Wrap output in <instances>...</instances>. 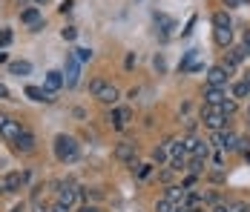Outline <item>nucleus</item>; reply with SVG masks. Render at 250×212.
<instances>
[{
  "label": "nucleus",
  "instance_id": "28",
  "mask_svg": "<svg viewBox=\"0 0 250 212\" xmlns=\"http://www.w3.org/2000/svg\"><path fill=\"white\" fill-rule=\"evenodd\" d=\"M104 86H106V80H104V77H95V80H89V92H92V97H95V95L104 89Z\"/></svg>",
  "mask_w": 250,
  "mask_h": 212
},
{
  "label": "nucleus",
  "instance_id": "18",
  "mask_svg": "<svg viewBox=\"0 0 250 212\" xmlns=\"http://www.w3.org/2000/svg\"><path fill=\"white\" fill-rule=\"evenodd\" d=\"M150 158H152V166H164L167 161H170V152H167V146L161 143V146H155V149H152Z\"/></svg>",
  "mask_w": 250,
  "mask_h": 212
},
{
  "label": "nucleus",
  "instance_id": "41",
  "mask_svg": "<svg viewBox=\"0 0 250 212\" xmlns=\"http://www.w3.org/2000/svg\"><path fill=\"white\" fill-rule=\"evenodd\" d=\"M210 212H230V210H227V204H219V207H213Z\"/></svg>",
  "mask_w": 250,
  "mask_h": 212
},
{
  "label": "nucleus",
  "instance_id": "21",
  "mask_svg": "<svg viewBox=\"0 0 250 212\" xmlns=\"http://www.w3.org/2000/svg\"><path fill=\"white\" fill-rule=\"evenodd\" d=\"M213 29H233V20L227 12H216L213 15Z\"/></svg>",
  "mask_w": 250,
  "mask_h": 212
},
{
  "label": "nucleus",
  "instance_id": "14",
  "mask_svg": "<svg viewBox=\"0 0 250 212\" xmlns=\"http://www.w3.org/2000/svg\"><path fill=\"white\" fill-rule=\"evenodd\" d=\"M164 198H167L170 204H175V207H178V204H187V189L178 187V184H170L167 192H164Z\"/></svg>",
  "mask_w": 250,
  "mask_h": 212
},
{
  "label": "nucleus",
  "instance_id": "27",
  "mask_svg": "<svg viewBox=\"0 0 250 212\" xmlns=\"http://www.w3.org/2000/svg\"><path fill=\"white\" fill-rule=\"evenodd\" d=\"M227 210L230 212H250V204H245V201H227Z\"/></svg>",
  "mask_w": 250,
  "mask_h": 212
},
{
  "label": "nucleus",
  "instance_id": "30",
  "mask_svg": "<svg viewBox=\"0 0 250 212\" xmlns=\"http://www.w3.org/2000/svg\"><path fill=\"white\" fill-rule=\"evenodd\" d=\"M61 38H63V40H75V38H78V29H75V26H66V29L61 32Z\"/></svg>",
  "mask_w": 250,
  "mask_h": 212
},
{
  "label": "nucleus",
  "instance_id": "6",
  "mask_svg": "<svg viewBox=\"0 0 250 212\" xmlns=\"http://www.w3.org/2000/svg\"><path fill=\"white\" fill-rule=\"evenodd\" d=\"M26 184V175L23 172H6L3 175V181H0V189L3 192H9V195H15V192H21Z\"/></svg>",
  "mask_w": 250,
  "mask_h": 212
},
{
  "label": "nucleus",
  "instance_id": "36",
  "mask_svg": "<svg viewBox=\"0 0 250 212\" xmlns=\"http://www.w3.org/2000/svg\"><path fill=\"white\" fill-rule=\"evenodd\" d=\"M158 178H161L164 184H170V178H173V172H170V169H161V172H158Z\"/></svg>",
  "mask_w": 250,
  "mask_h": 212
},
{
  "label": "nucleus",
  "instance_id": "17",
  "mask_svg": "<svg viewBox=\"0 0 250 212\" xmlns=\"http://www.w3.org/2000/svg\"><path fill=\"white\" fill-rule=\"evenodd\" d=\"M95 97H98L101 103H106V106H109V103H115V100H118V89H115L112 83H106V86H104L98 95H95Z\"/></svg>",
  "mask_w": 250,
  "mask_h": 212
},
{
  "label": "nucleus",
  "instance_id": "25",
  "mask_svg": "<svg viewBox=\"0 0 250 212\" xmlns=\"http://www.w3.org/2000/svg\"><path fill=\"white\" fill-rule=\"evenodd\" d=\"M248 95H250V83H248V80L233 83V97H248Z\"/></svg>",
  "mask_w": 250,
  "mask_h": 212
},
{
  "label": "nucleus",
  "instance_id": "48",
  "mask_svg": "<svg viewBox=\"0 0 250 212\" xmlns=\"http://www.w3.org/2000/svg\"><path fill=\"white\" fill-rule=\"evenodd\" d=\"M35 3H38V6H41V3H46V0H35Z\"/></svg>",
  "mask_w": 250,
  "mask_h": 212
},
{
  "label": "nucleus",
  "instance_id": "32",
  "mask_svg": "<svg viewBox=\"0 0 250 212\" xmlns=\"http://www.w3.org/2000/svg\"><path fill=\"white\" fill-rule=\"evenodd\" d=\"M150 169H152V164H138L135 175H138V178H147V175H150Z\"/></svg>",
  "mask_w": 250,
  "mask_h": 212
},
{
  "label": "nucleus",
  "instance_id": "8",
  "mask_svg": "<svg viewBox=\"0 0 250 212\" xmlns=\"http://www.w3.org/2000/svg\"><path fill=\"white\" fill-rule=\"evenodd\" d=\"M23 129H26V126L21 123V120H15V118H6V123L0 126V135H3V138H6L9 143H15L18 138H21V132H23Z\"/></svg>",
  "mask_w": 250,
  "mask_h": 212
},
{
  "label": "nucleus",
  "instance_id": "49",
  "mask_svg": "<svg viewBox=\"0 0 250 212\" xmlns=\"http://www.w3.org/2000/svg\"><path fill=\"white\" fill-rule=\"evenodd\" d=\"M245 49H248V58H250V46H245Z\"/></svg>",
  "mask_w": 250,
  "mask_h": 212
},
{
  "label": "nucleus",
  "instance_id": "9",
  "mask_svg": "<svg viewBox=\"0 0 250 212\" xmlns=\"http://www.w3.org/2000/svg\"><path fill=\"white\" fill-rule=\"evenodd\" d=\"M227 80H230V72L219 63V66H210V72H207V86H222L225 89Z\"/></svg>",
  "mask_w": 250,
  "mask_h": 212
},
{
  "label": "nucleus",
  "instance_id": "2",
  "mask_svg": "<svg viewBox=\"0 0 250 212\" xmlns=\"http://www.w3.org/2000/svg\"><path fill=\"white\" fill-rule=\"evenodd\" d=\"M201 123H204L210 132H222V129H227V115L219 106H204V109H201Z\"/></svg>",
  "mask_w": 250,
  "mask_h": 212
},
{
  "label": "nucleus",
  "instance_id": "44",
  "mask_svg": "<svg viewBox=\"0 0 250 212\" xmlns=\"http://www.w3.org/2000/svg\"><path fill=\"white\" fill-rule=\"evenodd\" d=\"M245 46H250V29H245Z\"/></svg>",
  "mask_w": 250,
  "mask_h": 212
},
{
  "label": "nucleus",
  "instance_id": "13",
  "mask_svg": "<svg viewBox=\"0 0 250 212\" xmlns=\"http://www.w3.org/2000/svg\"><path fill=\"white\" fill-rule=\"evenodd\" d=\"M227 95L222 86H207L204 89V106H222V100H225Z\"/></svg>",
  "mask_w": 250,
  "mask_h": 212
},
{
  "label": "nucleus",
  "instance_id": "5",
  "mask_svg": "<svg viewBox=\"0 0 250 212\" xmlns=\"http://www.w3.org/2000/svg\"><path fill=\"white\" fill-rule=\"evenodd\" d=\"M115 158H118V161H124V164H129L132 169H135V166H138V161H135V158H138V146H135L132 141L118 143V146H115Z\"/></svg>",
  "mask_w": 250,
  "mask_h": 212
},
{
  "label": "nucleus",
  "instance_id": "42",
  "mask_svg": "<svg viewBox=\"0 0 250 212\" xmlns=\"http://www.w3.org/2000/svg\"><path fill=\"white\" fill-rule=\"evenodd\" d=\"M173 212H190V207H187V204H178V207H175Z\"/></svg>",
  "mask_w": 250,
  "mask_h": 212
},
{
  "label": "nucleus",
  "instance_id": "7",
  "mask_svg": "<svg viewBox=\"0 0 250 212\" xmlns=\"http://www.w3.org/2000/svg\"><path fill=\"white\" fill-rule=\"evenodd\" d=\"M75 198H81V189L75 187V181H61L58 184V201L61 204H75Z\"/></svg>",
  "mask_w": 250,
  "mask_h": 212
},
{
  "label": "nucleus",
  "instance_id": "24",
  "mask_svg": "<svg viewBox=\"0 0 250 212\" xmlns=\"http://www.w3.org/2000/svg\"><path fill=\"white\" fill-rule=\"evenodd\" d=\"M219 109H222V112H225L227 118H230V115H236V109H239V103H236V97H225Z\"/></svg>",
  "mask_w": 250,
  "mask_h": 212
},
{
  "label": "nucleus",
  "instance_id": "29",
  "mask_svg": "<svg viewBox=\"0 0 250 212\" xmlns=\"http://www.w3.org/2000/svg\"><path fill=\"white\" fill-rule=\"evenodd\" d=\"M175 204H170L167 198H161V201H155V212H173Z\"/></svg>",
  "mask_w": 250,
  "mask_h": 212
},
{
  "label": "nucleus",
  "instance_id": "40",
  "mask_svg": "<svg viewBox=\"0 0 250 212\" xmlns=\"http://www.w3.org/2000/svg\"><path fill=\"white\" fill-rule=\"evenodd\" d=\"M78 212H101V210L95 207V204H83V207H81Z\"/></svg>",
  "mask_w": 250,
  "mask_h": 212
},
{
  "label": "nucleus",
  "instance_id": "4",
  "mask_svg": "<svg viewBox=\"0 0 250 212\" xmlns=\"http://www.w3.org/2000/svg\"><path fill=\"white\" fill-rule=\"evenodd\" d=\"M129 120H132V109H129V106H115L112 112H106V123H109L112 129H124Z\"/></svg>",
  "mask_w": 250,
  "mask_h": 212
},
{
  "label": "nucleus",
  "instance_id": "51",
  "mask_svg": "<svg viewBox=\"0 0 250 212\" xmlns=\"http://www.w3.org/2000/svg\"><path fill=\"white\" fill-rule=\"evenodd\" d=\"M248 143H250V141H248Z\"/></svg>",
  "mask_w": 250,
  "mask_h": 212
},
{
  "label": "nucleus",
  "instance_id": "47",
  "mask_svg": "<svg viewBox=\"0 0 250 212\" xmlns=\"http://www.w3.org/2000/svg\"><path fill=\"white\" fill-rule=\"evenodd\" d=\"M6 118H9V115H0V126H3V123H6Z\"/></svg>",
  "mask_w": 250,
  "mask_h": 212
},
{
  "label": "nucleus",
  "instance_id": "39",
  "mask_svg": "<svg viewBox=\"0 0 250 212\" xmlns=\"http://www.w3.org/2000/svg\"><path fill=\"white\" fill-rule=\"evenodd\" d=\"M227 6H233V9H236V6H248L250 0H225Z\"/></svg>",
  "mask_w": 250,
  "mask_h": 212
},
{
  "label": "nucleus",
  "instance_id": "34",
  "mask_svg": "<svg viewBox=\"0 0 250 212\" xmlns=\"http://www.w3.org/2000/svg\"><path fill=\"white\" fill-rule=\"evenodd\" d=\"M49 212H72V207H69V204H61V201H55Z\"/></svg>",
  "mask_w": 250,
  "mask_h": 212
},
{
  "label": "nucleus",
  "instance_id": "22",
  "mask_svg": "<svg viewBox=\"0 0 250 212\" xmlns=\"http://www.w3.org/2000/svg\"><path fill=\"white\" fill-rule=\"evenodd\" d=\"M9 72H12V75H29V72H32V63H29V60H12V63H9Z\"/></svg>",
  "mask_w": 250,
  "mask_h": 212
},
{
  "label": "nucleus",
  "instance_id": "3",
  "mask_svg": "<svg viewBox=\"0 0 250 212\" xmlns=\"http://www.w3.org/2000/svg\"><path fill=\"white\" fill-rule=\"evenodd\" d=\"M213 143L216 146H222V152H239L242 149V141L233 135V132H227V129H222V132H213Z\"/></svg>",
  "mask_w": 250,
  "mask_h": 212
},
{
  "label": "nucleus",
  "instance_id": "50",
  "mask_svg": "<svg viewBox=\"0 0 250 212\" xmlns=\"http://www.w3.org/2000/svg\"><path fill=\"white\" fill-rule=\"evenodd\" d=\"M248 118H250V109H248Z\"/></svg>",
  "mask_w": 250,
  "mask_h": 212
},
{
  "label": "nucleus",
  "instance_id": "1",
  "mask_svg": "<svg viewBox=\"0 0 250 212\" xmlns=\"http://www.w3.org/2000/svg\"><path fill=\"white\" fill-rule=\"evenodd\" d=\"M52 149H55V158L61 161V164H72L78 161V155H81V146L72 135H58L55 143H52Z\"/></svg>",
  "mask_w": 250,
  "mask_h": 212
},
{
  "label": "nucleus",
  "instance_id": "19",
  "mask_svg": "<svg viewBox=\"0 0 250 212\" xmlns=\"http://www.w3.org/2000/svg\"><path fill=\"white\" fill-rule=\"evenodd\" d=\"M164 146H167L170 158H184V155H187V146H184V141H167Z\"/></svg>",
  "mask_w": 250,
  "mask_h": 212
},
{
  "label": "nucleus",
  "instance_id": "23",
  "mask_svg": "<svg viewBox=\"0 0 250 212\" xmlns=\"http://www.w3.org/2000/svg\"><path fill=\"white\" fill-rule=\"evenodd\" d=\"M29 207H32V212H49L52 210L46 201H41V192H35V195H32V204H29Z\"/></svg>",
  "mask_w": 250,
  "mask_h": 212
},
{
  "label": "nucleus",
  "instance_id": "45",
  "mask_svg": "<svg viewBox=\"0 0 250 212\" xmlns=\"http://www.w3.org/2000/svg\"><path fill=\"white\" fill-rule=\"evenodd\" d=\"M12 212H26V207L21 204V207H12Z\"/></svg>",
  "mask_w": 250,
  "mask_h": 212
},
{
  "label": "nucleus",
  "instance_id": "35",
  "mask_svg": "<svg viewBox=\"0 0 250 212\" xmlns=\"http://www.w3.org/2000/svg\"><path fill=\"white\" fill-rule=\"evenodd\" d=\"M75 58L78 60H92V52L89 49H75Z\"/></svg>",
  "mask_w": 250,
  "mask_h": 212
},
{
  "label": "nucleus",
  "instance_id": "38",
  "mask_svg": "<svg viewBox=\"0 0 250 212\" xmlns=\"http://www.w3.org/2000/svg\"><path fill=\"white\" fill-rule=\"evenodd\" d=\"M124 66H126V69H132V66H135V55H132V52H129V55H126Z\"/></svg>",
  "mask_w": 250,
  "mask_h": 212
},
{
  "label": "nucleus",
  "instance_id": "43",
  "mask_svg": "<svg viewBox=\"0 0 250 212\" xmlns=\"http://www.w3.org/2000/svg\"><path fill=\"white\" fill-rule=\"evenodd\" d=\"M0 97H9V89H6L3 83H0Z\"/></svg>",
  "mask_w": 250,
  "mask_h": 212
},
{
  "label": "nucleus",
  "instance_id": "31",
  "mask_svg": "<svg viewBox=\"0 0 250 212\" xmlns=\"http://www.w3.org/2000/svg\"><path fill=\"white\" fill-rule=\"evenodd\" d=\"M187 169H190L193 175H199V172H204V161H201V158H193V164L187 166Z\"/></svg>",
  "mask_w": 250,
  "mask_h": 212
},
{
  "label": "nucleus",
  "instance_id": "37",
  "mask_svg": "<svg viewBox=\"0 0 250 212\" xmlns=\"http://www.w3.org/2000/svg\"><path fill=\"white\" fill-rule=\"evenodd\" d=\"M210 181H216V184H222V181H225V172H210Z\"/></svg>",
  "mask_w": 250,
  "mask_h": 212
},
{
  "label": "nucleus",
  "instance_id": "33",
  "mask_svg": "<svg viewBox=\"0 0 250 212\" xmlns=\"http://www.w3.org/2000/svg\"><path fill=\"white\" fill-rule=\"evenodd\" d=\"M9 43H12V32H9V29H3V32H0V49L9 46Z\"/></svg>",
  "mask_w": 250,
  "mask_h": 212
},
{
  "label": "nucleus",
  "instance_id": "20",
  "mask_svg": "<svg viewBox=\"0 0 250 212\" xmlns=\"http://www.w3.org/2000/svg\"><path fill=\"white\" fill-rule=\"evenodd\" d=\"M213 38H216L219 46H230V40H233V29H213Z\"/></svg>",
  "mask_w": 250,
  "mask_h": 212
},
{
  "label": "nucleus",
  "instance_id": "46",
  "mask_svg": "<svg viewBox=\"0 0 250 212\" xmlns=\"http://www.w3.org/2000/svg\"><path fill=\"white\" fill-rule=\"evenodd\" d=\"M190 212H207V210H201V207H190Z\"/></svg>",
  "mask_w": 250,
  "mask_h": 212
},
{
  "label": "nucleus",
  "instance_id": "26",
  "mask_svg": "<svg viewBox=\"0 0 250 212\" xmlns=\"http://www.w3.org/2000/svg\"><path fill=\"white\" fill-rule=\"evenodd\" d=\"M207 155H210V143L199 141V143H196V149H193V158H201V161H207Z\"/></svg>",
  "mask_w": 250,
  "mask_h": 212
},
{
  "label": "nucleus",
  "instance_id": "15",
  "mask_svg": "<svg viewBox=\"0 0 250 212\" xmlns=\"http://www.w3.org/2000/svg\"><path fill=\"white\" fill-rule=\"evenodd\" d=\"M26 95H29L32 100H38V103H52V100H55V92L41 89V86H26Z\"/></svg>",
  "mask_w": 250,
  "mask_h": 212
},
{
  "label": "nucleus",
  "instance_id": "16",
  "mask_svg": "<svg viewBox=\"0 0 250 212\" xmlns=\"http://www.w3.org/2000/svg\"><path fill=\"white\" fill-rule=\"evenodd\" d=\"M63 83H66V77H63V72H58V69L46 72V89H49V92H58V89H61Z\"/></svg>",
  "mask_w": 250,
  "mask_h": 212
},
{
  "label": "nucleus",
  "instance_id": "12",
  "mask_svg": "<svg viewBox=\"0 0 250 212\" xmlns=\"http://www.w3.org/2000/svg\"><path fill=\"white\" fill-rule=\"evenodd\" d=\"M21 23H26V26H32L35 32L43 26V18H41V9L38 6H32V9H23L21 12Z\"/></svg>",
  "mask_w": 250,
  "mask_h": 212
},
{
  "label": "nucleus",
  "instance_id": "10",
  "mask_svg": "<svg viewBox=\"0 0 250 212\" xmlns=\"http://www.w3.org/2000/svg\"><path fill=\"white\" fill-rule=\"evenodd\" d=\"M78 77H81V60H78L75 55H69L66 58V86L69 89L78 86Z\"/></svg>",
  "mask_w": 250,
  "mask_h": 212
},
{
  "label": "nucleus",
  "instance_id": "11",
  "mask_svg": "<svg viewBox=\"0 0 250 212\" xmlns=\"http://www.w3.org/2000/svg\"><path fill=\"white\" fill-rule=\"evenodd\" d=\"M35 135H32V132H29V129H23V132H21V138H18V141H15V149H18V152H21V155H32V152H35Z\"/></svg>",
  "mask_w": 250,
  "mask_h": 212
}]
</instances>
